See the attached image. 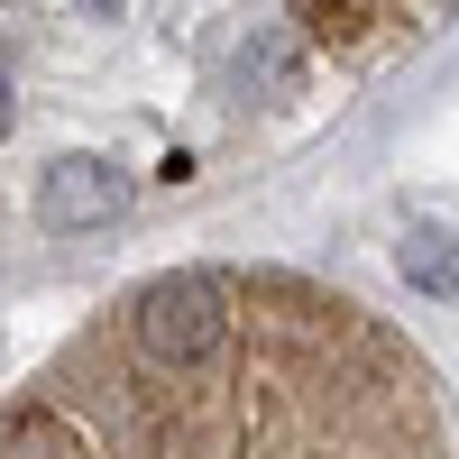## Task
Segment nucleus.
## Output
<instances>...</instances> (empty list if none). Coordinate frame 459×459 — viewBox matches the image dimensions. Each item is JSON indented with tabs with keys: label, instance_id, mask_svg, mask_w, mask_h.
Here are the masks:
<instances>
[{
	"label": "nucleus",
	"instance_id": "nucleus-1",
	"mask_svg": "<svg viewBox=\"0 0 459 459\" xmlns=\"http://www.w3.org/2000/svg\"><path fill=\"white\" fill-rule=\"evenodd\" d=\"M0 459H459L423 350L285 266H175L0 395Z\"/></svg>",
	"mask_w": 459,
	"mask_h": 459
},
{
	"label": "nucleus",
	"instance_id": "nucleus-2",
	"mask_svg": "<svg viewBox=\"0 0 459 459\" xmlns=\"http://www.w3.org/2000/svg\"><path fill=\"white\" fill-rule=\"evenodd\" d=\"M129 203V184L110 175L101 157H65L56 175H47V194H37V212H47V230H92V221H110Z\"/></svg>",
	"mask_w": 459,
	"mask_h": 459
},
{
	"label": "nucleus",
	"instance_id": "nucleus-3",
	"mask_svg": "<svg viewBox=\"0 0 459 459\" xmlns=\"http://www.w3.org/2000/svg\"><path fill=\"white\" fill-rule=\"evenodd\" d=\"M74 10H92V19H110V10H120V0H74Z\"/></svg>",
	"mask_w": 459,
	"mask_h": 459
},
{
	"label": "nucleus",
	"instance_id": "nucleus-4",
	"mask_svg": "<svg viewBox=\"0 0 459 459\" xmlns=\"http://www.w3.org/2000/svg\"><path fill=\"white\" fill-rule=\"evenodd\" d=\"M0 129H10V101H0Z\"/></svg>",
	"mask_w": 459,
	"mask_h": 459
}]
</instances>
